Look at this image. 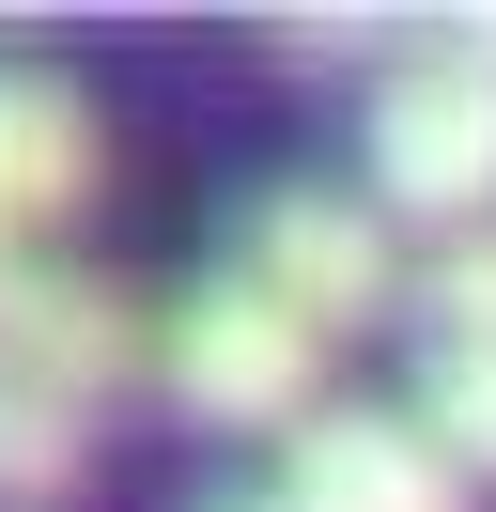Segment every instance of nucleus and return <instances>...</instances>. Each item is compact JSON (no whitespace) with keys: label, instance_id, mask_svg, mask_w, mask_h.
<instances>
[{"label":"nucleus","instance_id":"f257e3e1","mask_svg":"<svg viewBox=\"0 0 496 512\" xmlns=\"http://www.w3.org/2000/svg\"><path fill=\"white\" fill-rule=\"evenodd\" d=\"M372 218H419L434 249L496 233V63L465 32H419L372 63Z\"/></svg>","mask_w":496,"mask_h":512},{"label":"nucleus","instance_id":"f03ea898","mask_svg":"<svg viewBox=\"0 0 496 512\" xmlns=\"http://www.w3.org/2000/svg\"><path fill=\"white\" fill-rule=\"evenodd\" d=\"M217 264H233L264 311H295L310 342H357V326L403 311V233L372 218V187H248Z\"/></svg>","mask_w":496,"mask_h":512},{"label":"nucleus","instance_id":"7ed1b4c3","mask_svg":"<svg viewBox=\"0 0 496 512\" xmlns=\"http://www.w3.org/2000/svg\"><path fill=\"white\" fill-rule=\"evenodd\" d=\"M155 388H171L202 435H295V419L326 404V342H310L295 311H264L233 264H202V280L155 311Z\"/></svg>","mask_w":496,"mask_h":512},{"label":"nucleus","instance_id":"20e7f679","mask_svg":"<svg viewBox=\"0 0 496 512\" xmlns=\"http://www.w3.org/2000/svg\"><path fill=\"white\" fill-rule=\"evenodd\" d=\"M140 373H155V311H124V280H93V264H16L0 280V388L109 419Z\"/></svg>","mask_w":496,"mask_h":512},{"label":"nucleus","instance_id":"39448f33","mask_svg":"<svg viewBox=\"0 0 496 512\" xmlns=\"http://www.w3.org/2000/svg\"><path fill=\"white\" fill-rule=\"evenodd\" d=\"M403 342H419V404L403 419L465 481H496V233H465V249H434L403 280Z\"/></svg>","mask_w":496,"mask_h":512},{"label":"nucleus","instance_id":"423d86ee","mask_svg":"<svg viewBox=\"0 0 496 512\" xmlns=\"http://www.w3.org/2000/svg\"><path fill=\"white\" fill-rule=\"evenodd\" d=\"M279 497L295 512H465V466L403 404H310L279 435Z\"/></svg>","mask_w":496,"mask_h":512},{"label":"nucleus","instance_id":"0eeeda50","mask_svg":"<svg viewBox=\"0 0 496 512\" xmlns=\"http://www.w3.org/2000/svg\"><path fill=\"white\" fill-rule=\"evenodd\" d=\"M109 171V125L62 63H0V249L31 264V233H62Z\"/></svg>","mask_w":496,"mask_h":512},{"label":"nucleus","instance_id":"6e6552de","mask_svg":"<svg viewBox=\"0 0 496 512\" xmlns=\"http://www.w3.org/2000/svg\"><path fill=\"white\" fill-rule=\"evenodd\" d=\"M93 481V419L31 404V388H0V512H62Z\"/></svg>","mask_w":496,"mask_h":512},{"label":"nucleus","instance_id":"1a4fd4ad","mask_svg":"<svg viewBox=\"0 0 496 512\" xmlns=\"http://www.w3.org/2000/svg\"><path fill=\"white\" fill-rule=\"evenodd\" d=\"M217 512H295V497H279V481H264V497H217Z\"/></svg>","mask_w":496,"mask_h":512},{"label":"nucleus","instance_id":"9d476101","mask_svg":"<svg viewBox=\"0 0 496 512\" xmlns=\"http://www.w3.org/2000/svg\"><path fill=\"white\" fill-rule=\"evenodd\" d=\"M0 280H16V249H0Z\"/></svg>","mask_w":496,"mask_h":512}]
</instances>
